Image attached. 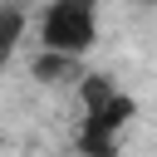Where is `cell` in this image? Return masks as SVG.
Wrapping results in <instances>:
<instances>
[{"instance_id": "7a4b0ae2", "label": "cell", "mask_w": 157, "mask_h": 157, "mask_svg": "<svg viewBox=\"0 0 157 157\" xmlns=\"http://www.w3.org/2000/svg\"><path fill=\"white\" fill-rule=\"evenodd\" d=\"M98 39V0H49L39 15V49L83 59Z\"/></svg>"}, {"instance_id": "6da1fadb", "label": "cell", "mask_w": 157, "mask_h": 157, "mask_svg": "<svg viewBox=\"0 0 157 157\" xmlns=\"http://www.w3.org/2000/svg\"><path fill=\"white\" fill-rule=\"evenodd\" d=\"M137 103L103 74H83L78 83V157H118V137L132 123Z\"/></svg>"}, {"instance_id": "277c9868", "label": "cell", "mask_w": 157, "mask_h": 157, "mask_svg": "<svg viewBox=\"0 0 157 157\" xmlns=\"http://www.w3.org/2000/svg\"><path fill=\"white\" fill-rule=\"evenodd\" d=\"M142 5H157V0H142Z\"/></svg>"}, {"instance_id": "3957f363", "label": "cell", "mask_w": 157, "mask_h": 157, "mask_svg": "<svg viewBox=\"0 0 157 157\" xmlns=\"http://www.w3.org/2000/svg\"><path fill=\"white\" fill-rule=\"evenodd\" d=\"M20 34H25V10L20 5H5V15H0V54H15Z\"/></svg>"}]
</instances>
